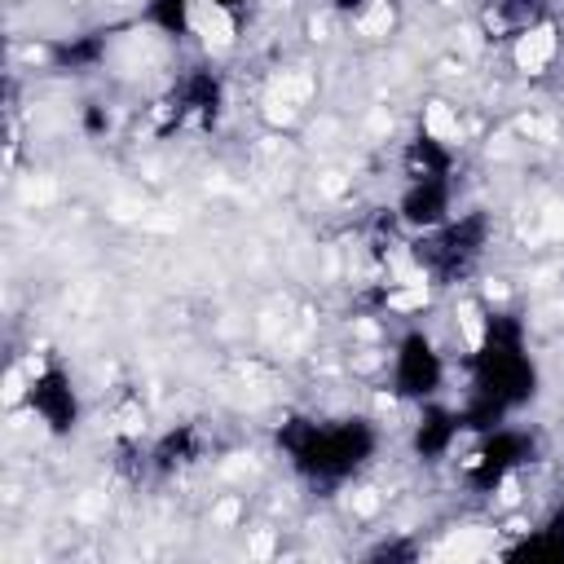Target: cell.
<instances>
[{
  "instance_id": "obj_15",
  "label": "cell",
  "mask_w": 564,
  "mask_h": 564,
  "mask_svg": "<svg viewBox=\"0 0 564 564\" xmlns=\"http://www.w3.org/2000/svg\"><path fill=\"white\" fill-rule=\"evenodd\" d=\"M366 4H375V0H335V9H339V13H348V18H352L357 9H366Z\"/></svg>"
},
{
  "instance_id": "obj_7",
  "label": "cell",
  "mask_w": 564,
  "mask_h": 564,
  "mask_svg": "<svg viewBox=\"0 0 564 564\" xmlns=\"http://www.w3.org/2000/svg\"><path fill=\"white\" fill-rule=\"evenodd\" d=\"M397 220L405 234H432L454 216V176L441 181H401L397 194Z\"/></svg>"
},
{
  "instance_id": "obj_13",
  "label": "cell",
  "mask_w": 564,
  "mask_h": 564,
  "mask_svg": "<svg viewBox=\"0 0 564 564\" xmlns=\"http://www.w3.org/2000/svg\"><path fill=\"white\" fill-rule=\"evenodd\" d=\"M106 57V40L101 35H75L53 44V66L57 70H93Z\"/></svg>"
},
{
  "instance_id": "obj_5",
  "label": "cell",
  "mask_w": 564,
  "mask_h": 564,
  "mask_svg": "<svg viewBox=\"0 0 564 564\" xmlns=\"http://www.w3.org/2000/svg\"><path fill=\"white\" fill-rule=\"evenodd\" d=\"M445 375H449L445 352L436 348V339L427 330L410 326L392 344V357H388V388H392V397L414 401V405L436 401V392L445 388Z\"/></svg>"
},
{
  "instance_id": "obj_10",
  "label": "cell",
  "mask_w": 564,
  "mask_h": 564,
  "mask_svg": "<svg viewBox=\"0 0 564 564\" xmlns=\"http://www.w3.org/2000/svg\"><path fill=\"white\" fill-rule=\"evenodd\" d=\"M507 53H511L516 70H524V75H546V70L560 62V53H564L560 22H555L551 13H546V18H538L533 26H524V31L507 44Z\"/></svg>"
},
{
  "instance_id": "obj_14",
  "label": "cell",
  "mask_w": 564,
  "mask_h": 564,
  "mask_svg": "<svg viewBox=\"0 0 564 564\" xmlns=\"http://www.w3.org/2000/svg\"><path fill=\"white\" fill-rule=\"evenodd\" d=\"M419 132H427V137H436V141H458V115L445 106V101H432L427 110H423V119H419Z\"/></svg>"
},
{
  "instance_id": "obj_1",
  "label": "cell",
  "mask_w": 564,
  "mask_h": 564,
  "mask_svg": "<svg viewBox=\"0 0 564 564\" xmlns=\"http://www.w3.org/2000/svg\"><path fill=\"white\" fill-rule=\"evenodd\" d=\"M278 449L286 463L313 480V485H339L357 476L375 449H379V427L361 414H339V419H313L295 414L278 427Z\"/></svg>"
},
{
  "instance_id": "obj_8",
  "label": "cell",
  "mask_w": 564,
  "mask_h": 564,
  "mask_svg": "<svg viewBox=\"0 0 564 564\" xmlns=\"http://www.w3.org/2000/svg\"><path fill=\"white\" fill-rule=\"evenodd\" d=\"M467 423H463V410L458 405H441V401H423L419 405V419L410 427V449L423 458V463H441L449 458L458 445H463Z\"/></svg>"
},
{
  "instance_id": "obj_11",
  "label": "cell",
  "mask_w": 564,
  "mask_h": 564,
  "mask_svg": "<svg viewBox=\"0 0 564 564\" xmlns=\"http://www.w3.org/2000/svg\"><path fill=\"white\" fill-rule=\"evenodd\" d=\"M454 145L449 141H436L427 132L410 137L405 150H401V181H441V176H454Z\"/></svg>"
},
{
  "instance_id": "obj_4",
  "label": "cell",
  "mask_w": 564,
  "mask_h": 564,
  "mask_svg": "<svg viewBox=\"0 0 564 564\" xmlns=\"http://www.w3.org/2000/svg\"><path fill=\"white\" fill-rule=\"evenodd\" d=\"M225 115V79L212 66L185 70L159 101V132H207Z\"/></svg>"
},
{
  "instance_id": "obj_12",
  "label": "cell",
  "mask_w": 564,
  "mask_h": 564,
  "mask_svg": "<svg viewBox=\"0 0 564 564\" xmlns=\"http://www.w3.org/2000/svg\"><path fill=\"white\" fill-rule=\"evenodd\" d=\"M507 555H529V560H564V507H555L542 524H533Z\"/></svg>"
},
{
  "instance_id": "obj_6",
  "label": "cell",
  "mask_w": 564,
  "mask_h": 564,
  "mask_svg": "<svg viewBox=\"0 0 564 564\" xmlns=\"http://www.w3.org/2000/svg\"><path fill=\"white\" fill-rule=\"evenodd\" d=\"M22 397H26V410L40 419V427H44L48 436H70V432L79 427L84 405H79V392H75V379H70L66 366L44 361V366L26 379Z\"/></svg>"
},
{
  "instance_id": "obj_2",
  "label": "cell",
  "mask_w": 564,
  "mask_h": 564,
  "mask_svg": "<svg viewBox=\"0 0 564 564\" xmlns=\"http://www.w3.org/2000/svg\"><path fill=\"white\" fill-rule=\"evenodd\" d=\"M494 242L489 212H454L432 234H410V260L427 282H463Z\"/></svg>"
},
{
  "instance_id": "obj_3",
  "label": "cell",
  "mask_w": 564,
  "mask_h": 564,
  "mask_svg": "<svg viewBox=\"0 0 564 564\" xmlns=\"http://www.w3.org/2000/svg\"><path fill=\"white\" fill-rule=\"evenodd\" d=\"M529 458H533V436L524 427L498 423V427L471 432V445L458 454V476L471 494H494V489H507Z\"/></svg>"
},
{
  "instance_id": "obj_9",
  "label": "cell",
  "mask_w": 564,
  "mask_h": 564,
  "mask_svg": "<svg viewBox=\"0 0 564 564\" xmlns=\"http://www.w3.org/2000/svg\"><path fill=\"white\" fill-rule=\"evenodd\" d=\"M207 458V432L194 423H176L163 436L150 441V463L154 476H185Z\"/></svg>"
}]
</instances>
